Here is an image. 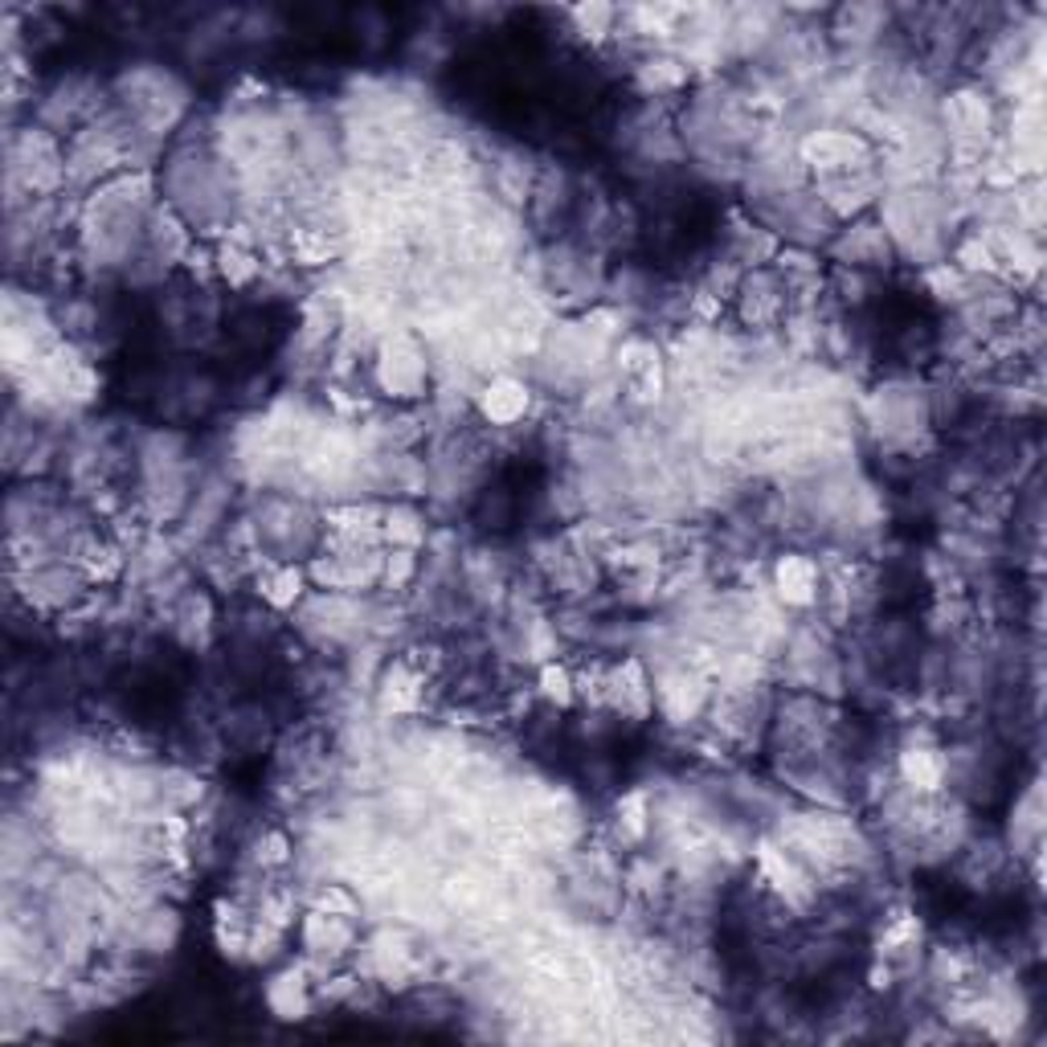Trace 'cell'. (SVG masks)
Returning <instances> with one entry per match:
<instances>
[{
  "label": "cell",
  "mask_w": 1047,
  "mask_h": 1047,
  "mask_svg": "<svg viewBox=\"0 0 1047 1047\" xmlns=\"http://www.w3.org/2000/svg\"><path fill=\"white\" fill-rule=\"evenodd\" d=\"M267 598L274 605H291V602H296V598H299V573H296V569H282L279 578L270 581Z\"/></svg>",
  "instance_id": "277c9868"
},
{
  "label": "cell",
  "mask_w": 1047,
  "mask_h": 1047,
  "mask_svg": "<svg viewBox=\"0 0 1047 1047\" xmlns=\"http://www.w3.org/2000/svg\"><path fill=\"white\" fill-rule=\"evenodd\" d=\"M540 687H545V696L557 699V704H569V675H564V667H545V675H540Z\"/></svg>",
  "instance_id": "5b68a950"
},
{
  "label": "cell",
  "mask_w": 1047,
  "mask_h": 1047,
  "mask_svg": "<svg viewBox=\"0 0 1047 1047\" xmlns=\"http://www.w3.org/2000/svg\"><path fill=\"white\" fill-rule=\"evenodd\" d=\"M900 778L916 790H937L945 778V761L933 749H904L900 753Z\"/></svg>",
  "instance_id": "3957f363"
},
{
  "label": "cell",
  "mask_w": 1047,
  "mask_h": 1047,
  "mask_svg": "<svg viewBox=\"0 0 1047 1047\" xmlns=\"http://www.w3.org/2000/svg\"><path fill=\"white\" fill-rule=\"evenodd\" d=\"M479 410H484L487 422L496 426H511L528 414V390H524L516 376H496L484 393H479Z\"/></svg>",
  "instance_id": "6da1fadb"
},
{
  "label": "cell",
  "mask_w": 1047,
  "mask_h": 1047,
  "mask_svg": "<svg viewBox=\"0 0 1047 1047\" xmlns=\"http://www.w3.org/2000/svg\"><path fill=\"white\" fill-rule=\"evenodd\" d=\"M774 581H778V593L786 598L790 605H806L810 598H815V590H819V569H815V561H806V557H781L778 569H774Z\"/></svg>",
  "instance_id": "7a4b0ae2"
}]
</instances>
